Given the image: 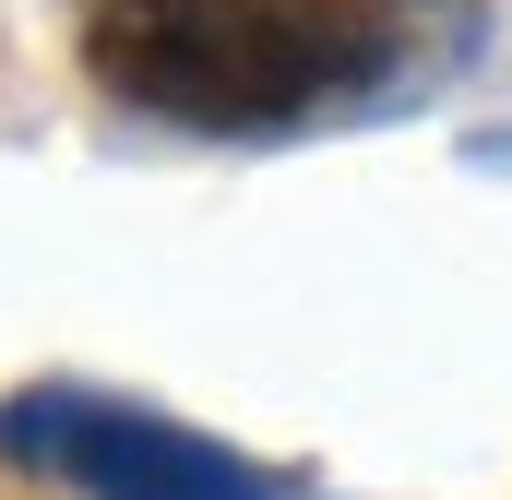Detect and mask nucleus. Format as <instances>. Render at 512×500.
Listing matches in <instances>:
<instances>
[{"mask_svg":"<svg viewBox=\"0 0 512 500\" xmlns=\"http://www.w3.org/2000/svg\"><path fill=\"white\" fill-rule=\"evenodd\" d=\"M84 48L108 96L191 131H274L382 60L346 0H108Z\"/></svg>","mask_w":512,"mask_h":500,"instance_id":"obj_1","label":"nucleus"},{"mask_svg":"<svg viewBox=\"0 0 512 500\" xmlns=\"http://www.w3.org/2000/svg\"><path fill=\"white\" fill-rule=\"evenodd\" d=\"M0 441L84 477L96 500H274L239 453H215V441H191L167 417L96 405V393H24V405H0Z\"/></svg>","mask_w":512,"mask_h":500,"instance_id":"obj_2","label":"nucleus"}]
</instances>
